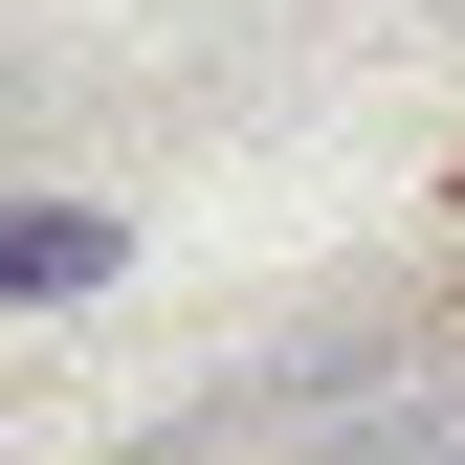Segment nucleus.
Returning <instances> with one entry per match:
<instances>
[{
    "mask_svg": "<svg viewBox=\"0 0 465 465\" xmlns=\"http://www.w3.org/2000/svg\"><path fill=\"white\" fill-rule=\"evenodd\" d=\"M67 288H111V222L89 200H23L0 222V311H67Z\"/></svg>",
    "mask_w": 465,
    "mask_h": 465,
    "instance_id": "1",
    "label": "nucleus"
},
{
    "mask_svg": "<svg viewBox=\"0 0 465 465\" xmlns=\"http://www.w3.org/2000/svg\"><path fill=\"white\" fill-rule=\"evenodd\" d=\"M443 443H465V421H443V399H399V421H332L311 465H443Z\"/></svg>",
    "mask_w": 465,
    "mask_h": 465,
    "instance_id": "2",
    "label": "nucleus"
}]
</instances>
